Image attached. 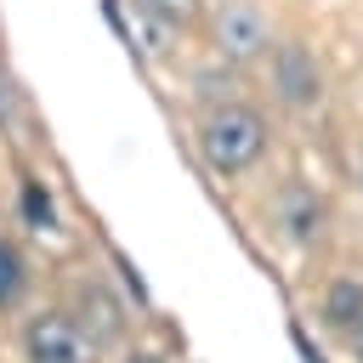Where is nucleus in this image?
<instances>
[{"label":"nucleus","instance_id":"nucleus-3","mask_svg":"<svg viewBox=\"0 0 363 363\" xmlns=\"http://www.w3.org/2000/svg\"><path fill=\"white\" fill-rule=\"evenodd\" d=\"M85 335L74 329V318L68 312H40V318H28V329H23V357L28 363H85Z\"/></svg>","mask_w":363,"mask_h":363},{"label":"nucleus","instance_id":"nucleus-2","mask_svg":"<svg viewBox=\"0 0 363 363\" xmlns=\"http://www.w3.org/2000/svg\"><path fill=\"white\" fill-rule=\"evenodd\" d=\"M210 40L221 62H255L272 51V23L255 0H221L210 17Z\"/></svg>","mask_w":363,"mask_h":363},{"label":"nucleus","instance_id":"nucleus-11","mask_svg":"<svg viewBox=\"0 0 363 363\" xmlns=\"http://www.w3.org/2000/svg\"><path fill=\"white\" fill-rule=\"evenodd\" d=\"M23 119H28V102H23V91H17L11 68L0 62V130H17Z\"/></svg>","mask_w":363,"mask_h":363},{"label":"nucleus","instance_id":"nucleus-8","mask_svg":"<svg viewBox=\"0 0 363 363\" xmlns=\"http://www.w3.org/2000/svg\"><path fill=\"white\" fill-rule=\"evenodd\" d=\"M159 34H182V28H193L199 17H204V0H130Z\"/></svg>","mask_w":363,"mask_h":363},{"label":"nucleus","instance_id":"nucleus-9","mask_svg":"<svg viewBox=\"0 0 363 363\" xmlns=\"http://www.w3.org/2000/svg\"><path fill=\"white\" fill-rule=\"evenodd\" d=\"M23 289H28V261H23V250L11 238H0V312L17 306Z\"/></svg>","mask_w":363,"mask_h":363},{"label":"nucleus","instance_id":"nucleus-7","mask_svg":"<svg viewBox=\"0 0 363 363\" xmlns=\"http://www.w3.org/2000/svg\"><path fill=\"white\" fill-rule=\"evenodd\" d=\"M323 323H329V329H346V335L363 323V284H357V278H335V284H329V295H323Z\"/></svg>","mask_w":363,"mask_h":363},{"label":"nucleus","instance_id":"nucleus-10","mask_svg":"<svg viewBox=\"0 0 363 363\" xmlns=\"http://www.w3.org/2000/svg\"><path fill=\"white\" fill-rule=\"evenodd\" d=\"M23 221L34 233H51L57 227V204H51V193H45L40 176H23Z\"/></svg>","mask_w":363,"mask_h":363},{"label":"nucleus","instance_id":"nucleus-6","mask_svg":"<svg viewBox=\"0 0 363 363\" xmlns=\"http://www.w3.org/2000/svg\"><path fill=\"white\" fill-rule=\"evenodd\" d=\"M278 227L306 244L312 233H323V204H318L306 187H284V199H278Z\"/></svg>","mask_w":363,"mask_h":363},{"label":"nucleus","instance_id":"nucleus-4","mask_svg":"<svg viewBox=\"0 0 363 363\" xmlns=\"http://www.w3.org/2000/svg\"><path fill=\"white\" fill-rule=\"evenodd\" d=\"M68 318H74V329L85 335V346H91V352H96V346H113V340L125 335V306H119V301H113V289H108V284H96V278L74 289V312H68Z\"/></svg>","mask_w":363,"mask_h":363},{"label":"nucleus","instance_id":"nucleus-13","mask_svg":"<svg viewBox=\"0 0 363 363\" xmlns=\"http://www.w3.org/2000/svg\"><path fill=\"white\" fill-rule=\"evenodd\" d=\"M130 363H159V357H147V352H142V357H130Z\"/></svg>","mask_w":363,"mask_h":363},{"label":"nucleus","instance_id":"nucleus-1","mask_svg":"<svg viewBox=\"0 0 363 363\" xmlns=\"http://www.w3.org/2000/svg\"><path fill=\"white\" fill-rule=\"evenodd\" d=\"M199 153L216 176H244L261 153H267V119L250 102H216L199 119Z\"/></svg>","mask_w":363,"mask_h":363},{"label":"nucleus","instance_id":"nucleus-5","mask_svg":"<svg viewBox=\"0 0 363 363\" xmlns=\"http://www.w3.org/2000/svg\"><path fill=\"white\" fill-rule=\"evenodd\" d=\"M272 79H278V96H284L289 108H312V102L323 96V79H318V62H312L306 45H278Z\"/></svg>","mask_w":363,"mask_h":363},{"label":"nucleus","instance_id":"nucleus-12","mask_svg":"<svg viewBox=\"0 0 363 363\" xmlns=\"http://www.w3.org/2000/svg\"><path fill=\"white\" fill-rule=\"evenodd\" d=\"M352 357H357V363H363V323H357V329H352Z\"/></svg>","mask_w":363,"mask_h":363}]
</instances>
